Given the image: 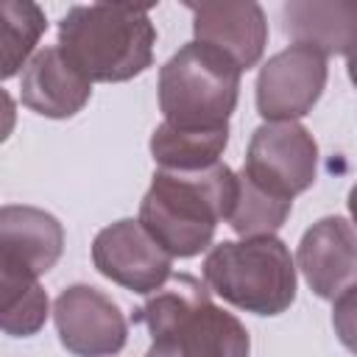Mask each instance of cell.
I'll return each instance as SVG.
<instances>
[{"label":"cell","mask_w":357,"mask_h":357,"mask_svg":"<svg viewBox=\"0 0 357 357\" xmlns=\"http://www.w3.org/2000/svg\"><path fill=\"white\" fill-rule=\"evenodd\" d=\"M92 262L100 276L139 296L156 293L173 276V257L134 218H123L95 234Z\"/></svg>","instance_id":"obj_9"},{"label":"cell","mask_w":357,"mask_h":357,"mask_svg":"<svg viewBox=\"0 0 357 357\" xmlns=\"http://www.w3.org/2000/svg\"><path fill=\"white\" fill-rule=\"evenodd\" d=\"M156 28L145 6H73L59 22V47L89 81L120 84L153 64Z\"/></svg>","instance_id":"obj_3"},{"label":"cell","mask_w":357,"mask_h":357,"mask_svg":"<svg viewBox=\"0 0 357 357\" xmlns=\"http://www.w3.org/2000/svg\"><path fill=\"white\" fill-rule=\"evenodd\" d=\"M349 215H351V223H354V229H357V184L349 190Z\"/></svg>","instance_id":"obj_21"},{"label":"cell","mask_w":357,"mask_h":357,"mask_svg":"<svg viewBox=\"0 0 357 357\" xmlns=\"http://www.w3.org/2000/svg\"><path fill=\"white\" fill-rule=\"evenodd\" d=\"M332 326L337 340L357 354V287H349L346 293H340L332 304Z\"/></svg>","instance_id":"obj_19"},{"label":"cell","mask_w":357,"mask_h":357,"mask_svg":"<svg viewBox=\"0 0 357 357\" xmlns=\"http://www.w3.org/2000/svg\"><path fill=\"white\" fill-rule=\"evenodd\" d=\"M326 75V56L307 45H290L273 53L257 75V112L265 123L304 117L324 95Z\"/></svg>","instance_id":"obj_7"},{"label":"cell","mask_w":357,"mask_h":357,"mask_svg":"<svg viewBox=\"0 0 357 357\" xmlns=\"http://www.w3.org/2000/svg\"><path fill=\"white\" fill-rule=\"evenodd\" d=\"M47 20L36 3L28 0H3L0 3V45H3V81L17 75L28 56L33 53L39 36L45 33ZM25 70V67H22Z\"/></svg>","instance_id":"obj_16"},{"label":"cell","mask_w":357,"mask_h":357,"mask_svg":"<svg viewBox=\"0 0 357 357\" xmlns=\"http://www.w3.org/2000/svg\"><path fill=\"white\" fill-rule=\"evenodd\" d=\"M240 173L259 190L282 201H293L315 181L318 142L298 120L262 123L248 139L245 165Z\"/></svg>","instance_id":"obj_6"},{"label":"cell","mask_w":357,"mask_h":357,"mask_svg":"<svg viewBox=\"0 0 357 357\" xmlns=\"http://www.w3.org/2000/svg\"><path fill=\"white\" fill-rule=\"evenodd\" d=\"M192 14V36L226 56L240 73L251 70L268 45V20L254 0L223 3H187Z\"/></svg>","instance_id":"obj_10"},{"label":"cell","mask_w":357,"mask_h":357,"mask_svg":"<svg viewBox=\"0 0 357 357\" xmlns=\"http://www.w3.org/2000/svg\"><path fill=\"white\" fill-rule=\"evenodd\" d=\"M229 145V128L190 131L170 123L156 126L151 134V156L159 170H204L220 162Z\"/></svg>","instance_id":"obj_15"},{"label":"cell","mask_w":357,"mask_h":357,"mask_svg":"<svg viewBox=\"0 0 357 357\" xmlns=\"http://www.w3.org/2000/svg\"><path fill=\"white\" fill-rule=\"evenodd\" d=\"M0 326L11 337H31L47 321V293L39 279L0 276Z\"/></svg>","instance_id":"obj_17"},{"label":"cell","mask_w":357,"mask_h":357,"mask_svg":"<svg viewBox=\"0 0 357 357\" xmlns=\"http://www.w3.org/2000/svg\"><path fill=\"white\" fill-rule=\"evenodd\" d=\"M89 95L92 81L73 67L59 45L36 50L20 78L22 106L50 120H67L78 114L89 103Z\"/></svg>","instance_id":"obj_13"},{"label":"cell","mask_w":357,"mask_h":357,"mask_svg":"<svg viewBox=\"0 0 357 357\" xmlns=\"http://www.w3.org/2000/svg\"><path fill=\"white\" fill-rule=\"evenodd\" d=\"M346 70H349V78H351V84L357 86V47L346 56Z\"/></svg>","instance_id":"obj_20"},{"label":"cell","mask_w":357,"mask_h":357,"mask_svg":"<svg viewBox=\"0 0 357 357\" xmlns=\"http://www.w3.org/2000/svg\"><path fill=\"white\" fill-rule=\"evenodd\" d=\"M234 201L237 173L226 162L204 170H156L137 220L170 257L190 259L209 248Z\"/></svg>","instance_id":"obj_1"},{"label":"cell","mask_w":357,"mask_h":357,"mask_svg":"<svg viewBox=\"0 0 357 357\" xmlns=\"http://www.w3.org/2000/svg\"><path fill=\"white\" fill-rule=\"evenodd\" d=\"M284 33L324 56H349L357 47V0H293L282 8Z\"/></svg>","instance_id":"obj_14"},{"label":"cell","mask_w":357,"mask_h":357,"mask_svg":"<svg viewBox=\"0 0 357 357\" xmlns=\"http://www.w3.org/2000/svg\"><path fill=\"white\" fill-rule=\"evenodd\" d=\"M61 346L75 357H112L128 340V321L117 301L92 284H70L53 301Z\"/></svg>","instance_id":"obj_8"},{"label":"cell","mask_w":357,"mask_h":357,"mask_svg":"<svg viewBox=\"0 0 357 357\" xmlns=\"http://www.w3.org/2000/svg\"><path fill=\"white\" fill-rule=\"evenodd\" d=\"M151 332L145 357H248L251 337L243 321L212 304L206 282L178 273L134 310Z\"/></svg>","instance_id":"obj_2"},{"label":"cell","mask_w":357,"mask_h":357,"mask_svg":"<svg viewBox=\"0 0 357 357\" xmlns=\"http://www.w3.org/2000/svg\"><path fill=\"white\" fill-rule=\"evenodd\" d=\"M304 282L318 298L335 301L349 287H357V229L340 215H326L312 223L296 254Z\"/></svg>","instance_id":"obj_11"},{"label":"cell","mask_w":357,"mask_h":357,"mask_svg":"<svg viewBox=\"0 0 357 357\" xmlns=\"http://www.w3.org/2000/svg\"><path fill=\"white\" fill-rule=\"evenodd\" d=\"M64 251L61 223L36 206L6 204L0 209V276L39 279Z\"/></svg>","instance_id":"obj_12"},{"label":"cell","mask_w":357,"mask_h":357,"mask_svg":"<svg viewBox=\"0 0 357 357\" xmlns=\"http://www.w3.org/2000/svg\"><path fill=\"white\" fill-rule=\"evenodd\" d=\"M240 70L195 39L159 67V109L165 123L190 131L229 128L240 98Z\"/></svg>","instance_id":"obj_5"},{"label":"cell","mask_w":357,"mask_h":357,"mask_svg":"<svg viewBox=\"0 0 357 357\" xmlns=\"http://www.w3.org/2000/svg\"><path fill=\"white\" fill-rule=\"evenodd\" d=\"M201 271L215 296L254 315H282L296 301V262L276 234L223 240Z\"/></svg>","instance_id":"obj_4"},{"label":"cell","mask_w":357,"mask_h":357,"mask_svg":"<svg viewBox=\"0 0 357 357\" xmlns=\"http://www.w3.org/2000/svg\"><path fill=\"white\" fill-rule=\"evenodd\" d=\"M290 209H293V201H282V198L259 190L243 173H237V201L229 215V226L240 237H262V234L279 231L284 226Z\"/></svg>","instance_id":"obj_18"}]
</instances>
